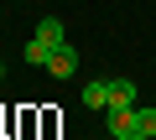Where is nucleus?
<instances>
[{
	"label": "nucleus",
	"mask_w": 156,
	"mask_h": 140,
	"mask_svg": "<svg viewBox=\"0 0 156 140\" xmlns=\"http://www.w3.org/2000/svg\"><path fill=\"white\" fill-rule=\"evenodd\" d=\"M109 109H135V83L130 78H109Z\"/></svg>",
	"instance_id": "obj_4"
},
{
	"label": "nucleus",
	"mask_w": 156,
	"mask_h": 140,
	"mask_svg": "<svg viewBox=\"0 0 156 140\" xmlns=\"http://www.w3.org/2000/svg\"><path fill=\"white\" fill-rule=\"evenodd\" d=\"M47 73H52V78H73V73H78V52H73L68 42H62V47L47 57Z\"/></svg>",
	"instance_id": "obj_1"
},
{
	"label": "nucleus",
	"mask_w": 156,
	"mask_h": 140,
	"mask_svg": "<svg viewBox=\"0 0 156 140\" xmlns=\"http://www.w3.org/2000/svg\"><path fill=\"white\" fill-rule=\"evenodd\" d=\"M135 109H140V104H135ZM135 109H104V119H109V135H115V140L135 135Z\"/></svg>",
	"instance_id": "obj_3"
},
{
	"label": "nucleus",
	"mask_w": 156,
	"mask_h": 140,
	"mask_svg": "<svg viewBox=\"0 0 156 140\" xmlns=\"http://www.w3.org/2000/svg\"><path fill=\"white\" fill-rule=\"evenodd\" d=\"M109 140H115V135H109ZM125 140H140V135H125Z\"/></svg>",
	"instance_id": "obj_8"
},
{
	"label": "nucleus",
	"mask_w": 156,
	"mask_h": 140,
	"mask_svg": "<svg viewBox=\"0 0 156 140\" xmlns=\"http://www.w3.org/2000/svg\"><path fill=\"white\" fill-rule=\"evenodd\" d=\"M83 109H109V83H104V78H94V83L83 88Z\"/></svg>",
	"instance_id": "obj_5"
},
{
	"label": "nucleus",
	"mask_w": 156,
	"mask_h": 140,
	"mask_svg": "<svg viewBox=\"0 0 156 140\" xmlns=\"http://www.w3.org/2000/svg\"><path fill=\"white\" fill-rule=\"evenodd\" d=\"M31 36H37V42H42V47H47V52H57V47H62V42H68V36H62V21H57V16H42V21H37V31H31Z\"/></svg>",
	"instance_id": "obj_2"
},
{
	"label": "nucleus",
	"mask_w": 156,
	"mask_h": 140,
	"mask_svg": "<svg viewBox=\"0 0 156 140\" xmlns=\"http://www.w3.org/2000/svg\"><path fill=\"white\" fill-rule=\"evenodd\" d=\"M0 83H5V62H0Z\"/></svg>",
	"instance_id": "obj_7"
},
{
	"label": "nucleus",
	"mask_w": 156,
	"mask_h": 140,
	"mask_svg": "<svg viewBox=\"0 0 156 140\" xmlns=\"http://www.w3.org/2000/svg\"><path fill=\"white\" fill-rule=\"evenodd\" d=\"M135 135L140 140H156V109H135Z\"/></svg>",
	"instance_id": "obj_6"
}]
</instances>
